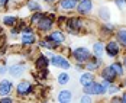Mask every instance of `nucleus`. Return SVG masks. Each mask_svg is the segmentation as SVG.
<instances>
[{
  "instance_id": "1",
  "label": "nucleus",
  "mask_w": 126,
  "mask_h": 103,
  "mask_svg": "<svg viewBox=\"0 0 126 103\" xmlns=\"http://www.w3.org/2000/svg\"><path fill=\"white\" fill-rule=\"evenodd\" d=\"M64 31L67 32V35H71V36H77V35H81L87 31V20L84 16H80V15H68V20L65 23Z\"/></svg>"
},
{
  "instance_id": "2",
  "label": "nucleus",
  "mask_w": 126,
  "mask_h": 103,
  "mask_svg": "<svg viewBox=\"0 0 126 103\" xmlns=\"http://www.w3.org/2000/svg\"><path fill=\"white\" fill-rule=\"evenodd\" d=\"M110 86V81L107 80H94L87 86H83V93H87L93 97H104L107 96V89Z\"/></svg>"
},
{
  "instance_id": "3",
  "label": "nucleus",
  "mask_w": 126,
  "mask_h": 103,
  "mask_svg": "<svg viewBox=\"0 0 126 103\" xmlns=\"http://www.w3.org/2000/svg\"><path fill=\"white\" fill-rule=\"evenodd\" d=\"M35 93V84L31 81V80H26V78H20L16 86H15V96L16 99L19 100H23L31 97L32 94Z\"/></svg>"
},
{
  "instance_id": "4",
  "label": "nucleus",
  "mask_w": 126,
  "mask_h": 103,
  "mask_svg": "<svg viewBox=\"0 0 126 103\" xmlns=\"http://www.w3.org/2000/svg\"><path fill=\"white\" fill-rule=\"evenodd\" d=\"M55 20H57V13L47 12L45 16L38 22V25L35 26V28H36V32H38L39 35H47V34H49L51 31L57 26V22H55Z\"/></svg>"
},
{
  "instance_id": "5",
  "label": "nucleus",
  "mask_w": 126,
  "mask_h": 103,
  "mask_svg": "<svg viewBox=\"0 0 126 103\" xmlns=\"http://www.w3.org/2000/svg\"><path fill=\"white\" fill-rule=\"evenodd\" d=\"M49 58H51V65L55 67V68L67 70L68 71L73 67L71 61H70V57H67V55H64V54H61V52H58V51H54L49 55Z\"/></svg>"
},
{
  "instance_id": "6",
  "label": "nucleus",
  "mask_w": 126,
  "mask_h": 103,
  "mask_svg": "<svg viewBox=\"0 0 126 103\" xmlns=\"http://www.w3.org/2000/svg\"><path fill=\"white\" fill-rule=\"evenodd\" d=\"M122 51H123L122 47L119 45V42L114 38L106 39V42H104V54H106V57H109L110 60H117V58H120Z\"/></svg>"
},
{
  "instance_id": "7",
  "label": "nucleus",
  "mask_w": 126,
  "mask_h": 103,
  "mask_svg": "<svg viewBox=\"0 0 126 103\" xmlns=\"http://www.w3.org/2000/svg\"><path fill=\"white\" fill-rule=\"evenodd\" d=\"M91 55H93V54H91V50H90V48L84 47V45H78V47H74V48H73L70 58H73L76 63H83V64H86L88 60H90Z\"/></svg>"
},
{
  "instance_id": "8",
  "label": "nucleus",
  "mask_w": 126,
  "mask_h": 103,
  "mask_svg": "<svg viewBox=\"0 0 126 103\" xmlns=\"http://www.w3.org/2000/svg\"><path fill=\"white\" fill-rule=\"evenodd\" d=\"M42 36H45L48 41H51L52 44H55V45L58 47V50H60L61 45H64V44L67 42V32H65L64 29H61V28H54L49 34L42 35Z\"/></svg>"
},
{
  "instance_id": "9",
  "label": "nucleus",
  "mask_w": 126,
  "mask_h": 103,
  "mask_svg": "<svg viewBox=\"0 0 126 103\" xmlns=\"http://www.w3.org/2000/svg\"><path fill=\"white\" fill-rule=\"evenodd\" d=\"M28 71V67H26L25 61H17V63H13V64L9 65V76L13 78V80H20L23 78V76Z\"/></svg>"
},
{
  "instance_id": "10",
  "label": "nucleus",
  "mask_w": 126,
  "mask_h": 103,
  "mask_svg": "<svg viewBox=\"0 0 126 103\" xmlns=\"http://www.w3.org/2000/svg\"><path fill=\"white\" fill-rule=\"evenodd\" d=\"M93 12H94V1L93 0H80L77 3V7H76L77 15L88 17V16H91Z\"/></svg>"
},
{
  "instance_id": "11",
  "label": "nucleus",
  "mask_w": 126,
  "mask_h": 103,
  "mask_svg": "<svg viewBox=\"0 0 126 103\" xmlns=\"http://www.w3.org/2000/svg\"><path fill=\"white\" fill-rule=\"evenodd\" d=\"M97 76L100 77V80H107V81H110V83H114V81H119V80H120L119 76L114 73V70L112 68L110 64L103 65L100 68V71L97 73Z\"/></svg>"
},
{
  "instance_id": "12",
  "label": "nucleus",
  "mask_w": 126,
  "mask_h": 103,
  "mask_svg": "<svg viewBox=\"0 0 126 103\" xmlns=\"http://www.w3.org/2000/svg\"><path fill=\"white\" fill-rule=\"evenodd\" d=\"M116 29H117V26L112 23L110 20L109 22H100V25H99V34H100L101 38H113L114 36V32H116Z\"/></svg>"
},
{
  "instance_id": "13",
  "label": "nucleus",
  "mask_w": 126,
  "mask_h": 103,
  "mask_svg": "<svg viewBox=\"0 0 126 103\" xmlns=\"http://www.w3.org/2000/svg\"><path fill=\"white\" fill-rule=\"evenodd\" d=\"M15 81H13V78H6L3 77L0 80V97L1 96H12L13 93H15Z\"/></svg>"
},
{
  "instance_id": "14",
  "label": "nucleus",
  "mask_w": 126,
  "mask_h": 103,
  "mask_svg": "<svg viewBox=\"0 0 126 103\" xmlns=\"http://www.w3.org/2000/svg\"><path fill=\"white\" fill-rule=\"evenodd\" d=\"M77 0H58L57 1V7H58V12L63 13H76V7H77Z\"/></svg>"
},
{
  "instance_id": "15",
  "label": "nucleus",
  "mask_w": 126,
  "mask_h": 103,
  "mask_svg": "<svg viewBox=\"0 0 126 103\" xmlns=\"http://www.w3.org/2000/svg\"><path fill=\"white\" fill-rule=\"evenodd\" d=\"M38 32H35V34H20V36H19V44H20V47H23V48H28V47H33V45H36L38 44Z\"/></svg>"
},
{
  "instance_id": "16",
  "label": "nucleus",
  "mask_w": 126,
  "mask_h": 103,
  "mask_svg": "<svg viewBox=\"0 0 126 103\" xmlns=\"http://www.w3.org/2000/svg\"><path fill=\"white\" fill-rule=\"evenodd\" d=\"M51 65V58L45 54V52H39L38 55L33 58V67L35 70H42V68H48Z\"/></svg>"
},
{
  "instance_id": "17",
  "label": "nucleus",
  "mask_w": 126,
  "mask_h": 103,
  "mask_svg": "<svg viewBox=\"0 0 126 103\" xmlns=\"http://www.w3.org/2000/svg\"><path fill=\"white\" fill-rule=\"evenodd\" d=\"M103 65H104L103 58L96 57V55H91L90 60L86 63V70H87V71H93V73H99Z\"/></svg>"
},
{
  "instance_id": "18",
  "label": "nucleus",
  "mask_w": 126,
  "mask_h": 103,
  "mask_svg": "<svg viewBox=\"0 0 126 103\" xmlns=\"http://www.w3.org/2000/svg\"><path fill=\"white\" fill-rule=\"evenodd\" d=\"M104 39H96L93 44H91V54L96 55V57H100L103 58L106 54H104Z\"/></svg>"
},
{
  "instance_id": "19",
  "label": "nucleus",
  "mask_w": 126,
  "mask_h": 103,
  "mask_svg": "<svg viewBox=\"0 0 126 103\" xmlns=\"http://www.w3.org/2000/svg\"><path fill=\"white\" fill-rule=\"evenodd\" d=\"M96 78H97V74H96V73L84 70V71H83V73L80 74V78H78V83H80V86L83 87V86H87V84H90L91 81H94Z\"/></svg>"
},
{
  "instance_id": "20",
  "label": "nucleus",
  "mask_w": 126,
  "mask_h": 103,
  "mask_svg": "<svg viewBox=\"0 0 126 103\" xmlns=\"http://www.w3.org/2000/svg\"><path fill=\"white\" fill-rule=\"evenodd\" d=\"M114 39L119 42L122 50L126 51V26H119L114 32Z\"/></svg>"
},
{
  "instance_id": "21",
  "label": "nucleus",
  "mask_w": 126,
  "mask_h": 103,
  "mask_svg": "<svg viewBox=\"0 0 126 103\" xmlns=\"http://www.w3.org/2000/svg\"><path fill=\"white\" fill-rule=\"evenodd\" d=\"M96 16H97V19L100 22H109L112 19V12H110V9L107 6H100L97 9V12H96Z\"/></svg>"
},
{
  "instance_id": "22",
  "label": "nucleus",
  "mask_w": 126,
  "mask_h": 103,
  "mask_svg": "<svg viewBox=\"0 0 126 103\" xmlns=\"http://www.w3.org/2000/svg\"><path fill=\"white\" fill-rule=\"evenodd\" d=\"M57 102H60V103L73 102V91L70 90V89H61L57 93Z\"/></svg>"
},
{
  "instance_id": "23",
  "label": "nucleus",
  "mask_w": 126,
  "mask_h": 103,
  "mask_svg": "<svg viewBox=\"0 0 126 103\" xmlns=\"http://www.w3.org/2000/svg\"><path fill=\"white\" fill-rule=\"evenodd\" d=\"M36 45H38V48H41V50H45V51H58V47H57L55 44H52L51 41H48L45 36L39 38Z\"/></svg>"
},
{
  "instance_id": "24",
  "label": "nucleus",
  "mask_w": 126,
  "mask_h": 103,
  "mask_svg": "<svg viewBox=\"0 0 126 103\" xmlns=\"http://www.w3.org/2000/svg\"><path fill=\"white\" fill-rule=\"evenodd\" d=\"M110 65H112V68L114 70V73L119 76V78H122L123 76L126 74V70L125 67H123V63H122V60H113L112 63H110Z\"/></svg>"
},
{
  "instance_id": "25",
  "label": "nucleus",
  "mask_w": 126,
  "mask_h": 103,
  "mask_svg": "<svg viewBox=\"0 0 126 103\" xmlns=\"http://www.w3.org/2000/svg\"><path fill=\"white\" fill-rule=\"evenodd\" d=\"M71 81V77H70V74H68V71L67 70H63V71H60L58 74H57V84L58 86H67L68 83Z\"/></svg>"
},
{
  "instance_id": "26",
  "label": "nucleus",
  "mask_w": 126,
  "mask_h": 103,
  "mask_svg": "<svg viewBox=\"0 0 126 103\" xmlns=\"http://www.w3.org/2000/svg\"><path fill=\"white\" fill-rule=\"evenodd\" d=\"M17 22H19V17H17L16 15H4V16L1 17V25L6 26V28H12V26H15Z\"/></svg>"
},
{
  "instance_id": "27",
  "label": "nucleus",
  "mask_w": 126,
  "mask_h": 103,
  "mask_svg": "<svg viewBox=\"0 0 126 103\" xmlns=\"http://www.w3.org/2000/svg\"><path fill=\"white\" fill-rule=\"evenodd\" d=\"M45 13L47 12H44V10H38V12H32V13H29V16H28V22L31 23V25H33V26H36L38 25V22L45 16Z\"/></svg>"
},
{
  "instance_id": "28",
  "label": "nucleus",
  "mask_w": 126,
  "mask_h": 103,
  "mask_svg": "<svg viewBox=\"0 0 126 103\" xmlns=\"http://www.w3.org/2000/svg\"><path fill=\"white\" fill-rule=\"evenodd\" d=\"M26 9H28L29 13H32V12H38V10H44V6L39 0H28L26 1Z\"/></svg>"
},
{
  "instance_id": "29",
  "label": "nucleus",
  "mask_w": 126,
  "mask_h": 103,
  "mask_svg": "<svg viewBox=\"0 0 126 103\" xmlns=\"http://www.w3.org/2000/svg\"><path fill=\"white\" fill-rule=\"evenodd\" d=\"M67 20H68V15L67 13H58L57 15V28H61V29H64L65 28V23H67Z\"/></svg>"
},
{
  "instance_id": "30",
  "label": "nucleus",
  "mask_w": 126,
  "mask_h": 103,
  "mask_svg": "<svg viewBox=\"0 0 126 103\" xmlns=\"http://www.w3.org/2000/svg\"><path fill=\"white\" fill-rule=\"evenodd\" d=\"M20 34H22V32H20V29H19L17 25L9 28V38L10 39H17L19 36H20Z\"/></svg>"
},
{
  "instance_id": "31",
  "label": "nucleus",
  "mask_w": 126,
  "mask_h": 103,
  "mask_svg": "<svg viewBox=\"0 0 126 103\" xmlns=\"http://www.w3.org/2000/svg\"><path fill=\"white\" fill-rule=\"evenodd\" d=\"M36 76H38V78H39V80H42V81H44V80H48V78L51 77V70H49V67H48V68L38 70V74H36Z\"/></svg>"
},
{
  "instance_id": "32",
  "label": "nucleus",
  "mask_w": 126,
  "mask_h": 103,
  "mask_svg": "<svg viewBox=\"0 0 126 103\" xmlns=\"http://www.w3.org/2000/svg\"><path fill=\"white\" fill-rule=\"evenodd\" d=\"M35 32H36V28L33 25H31L29 22H26L22 28V34H35Z\"/></svg>"
},
{
  "instance_id": "33",
  "label": "nucleus",
  "mask_w": 126,
  "mask_h": 103,
  "mask_svg": "<svg viewBox=\"0 0 126 103\" xmlns=\"http://www.w3.org/2000/svg\"><path fill=\"white\" fill-rule=\"evenodd\" d=\"M94 100V97L93 96H90L87 93H83L81 96H80V103H91Z\"/></svg>"
},
{
  "instance_id": "34",
  "label": "nucleus",
  "mask_w": 126,
  "mask_h": 103,
  "mask_svg": "<svg viewBox=\"0 0 126 103\" xmlns=\"http://www.w3.org/2000/svg\"><path fill=\"white\" fill-rule=\"evenodd\" d=\"M113 3L119 10H123L126 7V0H113Z\"/></svg>"
},
{
  "instance_id": "35",
  "label": "nucleus",
  "mask_w": 126,
  "mask_h": 103,
  "mask_svg": "<svg viewBox=\"0 0 126 103\" xmlns=\"http://www.w3.org/2000/svg\"><path fill=\"white\" fill-rule=\"evenodd\" d=\"M16 102V97L13 96H1L0 97V103H13Z\"/></svg>"
},
{
  "instance_id": "36",
  "label": "nucleus",
  "mask_w": 126,
  "mask_h": 103,
  "mask_svg": "<svg viewBox=\"0 0 126 103\" xmlns=\"http://www.w3.org/2000/svg\"><path fill=\"white\" fill-rule=\"evenodd\" d=\"M7 73H9V65L4 64V63L0 64V77H4Z\"/></svg>"
},
{
  "instance_id": "37",
  "label": "nucleus",
  "mask_w": 126,
  "mask_h": 103,
  "mask_svg": "<svg viewBox=\"0 0 126 103\" xmlns=\"http://www.w3.org/2000/svg\"><path fill=\"white\" fill-rule=\"evenodd\" d=\"M73 67L76 68V71H78V73H80V71L83 73V71L86 70V64H83V63H76V61H74V64H73Z\"/></svg>"
},
{
  "instance_id": "38",
  "label": "nucleus",
  "mask_w": 126,
  "mask_h": 103,
  "mask_svg": "<svg viewBox=\"0 0 126 103\" xmlns=\"http://www.w3.org/2000/svg\"><path fill=\"white\" fill-rule=\"evenodd\" d=\"M10 1H12V0H0V9L6 10V9L10 6Z\"/></svg>"
},
{
  "instance_id": "39",
  "label": "nucleus",
  "mask_w": 126,
  "mask_h": 103,
  "mask_svg": "<svg viewBox=\"0 0 126 103\" xmlns=\"http://www.w3.org/2000/svg\"><path fill=\"white\" fill-rule=\"evenodd\" d=\"M110 102L112 103H122V100H120V93H119V94L110 96Z\"/></svg>"
},
{
  "instance_id": "40",
  "label": "nucleus",
  "mask_w": 126,
  "mask_h": 103,
  "mask_svg": "<svg viewBox=\"0 0 126 103\" xmlns=\"http://www.w3.org/2000/svg\"><path fill=\"white\" fill-rule=\"evenodd\" d=\"M42 1H44V3H45V4H47V6H54V4H57V1H58V0H42Z\"/></svg>"
},
{
  "instance_id": "41",
  "label": "nucleus",
  "mask_w": 126,
  "mask_h": 103,
  "mask_svg": "<svg viewBox=\"0 0 126 103\" xmlns=\"http://www.w3.org/2000/svg\"><path fill=\"white\" fill-rule=\"evenodd\" d=\"M120 100H122V103H126V89L120 91Z\"/></svg>"
},
{
  "instance_id": "42",
  "label": "nucleus",
  "mask_w": 126,
  "mask_h": 103,
  "mask_svg": "<svg viewBox=\"0 0 126 103\" xmlns=\"http://www.w3.org/2000/svg\"><path fill=\"white\" fill-rule=\"evenodd\" d=\"M120 60H122V63H123V67H125L126 70V51L122 52V55H120Z\"/></svg>"
},
{
  "instance_id": "43",
  "label": "nucleus",
  "mask_w": 126,
  "mask_h": 103,
  "mask_svg": "<svg viewBox=\"0 0 126 103\" xmlns=\"http://www.w3.org/2000/svg\"><path fill=\"white\" fill-rule=\"evenodd\" d=\"M120 81H122V84H123V89H126V74L120 78Z\"/></svg>"
},
{
  "instance_id": "44",
  "label": "nucleus",
  "mask_w": 126,
  "mask_h": 103,
  "mask_svg": "<svg viewBox=\"0 0 126 103\" xmlns=\"http://www.w3.org/2000/svg\"><path fill=\"white\" fill-rule=\"evenodd\" d=\"M77 1H80V0H77Z\"/></svg>"
}]
</instances>
